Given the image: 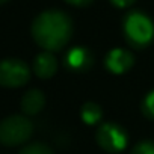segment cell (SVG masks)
<instances>
[{"mask_svg": "<svg viewBox=\"0 0 154 154\" xmlns=\"http://www.w3.org/2000/svg\"><path fill=\"white\" fill-rule=\"evenodd\" d=\"M72 35V21L68 14L59 9L41 12L32 23V36L44 51L63 48Z\"/></svg>", "mask_w": 154, "mask_h": 154, "instance_id": "6da1fadb", "label": "cell"}, {"mask_svg": "<svg viewBox=\"0 0 154 154\" xmlns=\"http://www.w3.org/2000/svg\"><path fill=\"white\" fill-rule=\"evenodd\" d=\"M125 39L134 48H143L154 39V23L142 11H131L122 21Z\"/></svg>", "mask_w": 154, "mask_h": 154, "instance_id": "7a4b0ae2", "label": "cell"}, {"mask_svg": "<svg viewBox=\"0 0 154 154\" xmlns=\"http://www.w3.org/2000/svg\"><path fill=\"white\" fill-rule=\"evenodd\" d=\"M33 124L23 115H11L0 121V143L5 146H17L30 139Z\"/></svg>", "mask_w": 154, "mask_h": 154, "instance_id": "3957f363", "label": "cell"}, {"mask_svg": "<svg viewBox=\"0 0 154 154\" xmlns=\"http://www.w3.org/2000/svg\"><path fill=\"white\" fill-rule=\"evenodd\" d=\"M30 79V69L26 62L17 57H6L0 60V86L21 88Z\"/></svg>", "mask_w": 154, "mask_h": 154, "instance_id": "277c9868", "label": "cell"}, {"mask_svg": "<svg viewBox=\"0 0 154 154\" xmlns=\"http://www.w3.org/2000/svg\"><path fill=\"white\" fill-rule=\"evenodd\" d=\"M95 140L104 151L116 154L127 146L128 136L121 125L113 122H104L98 127L95 133Z\"/></svg>", "mask_w": 154, "mask_h": 154, "instance_id": "5b68a950", "label": "cell"}, {"mask_svg": "<svg viewBox=\"0 0 154 154\" xmlns=\"http://www.w3.org/2000/svg\"><path fill=\"white\" fill-rule=\"evenodd\" d=\"M133 63H134L133 54L124 48L110 50L104 59V65L107 71H110L112 74H124L133 66Z\"/></svg>", "mask_w": 154, "mask_h": 154, "instance_id": "8992f818", "label": "cell"}, {"mask_svg": "<svg viewBox=\"0 0 154 154\" xmlns=\"http://www.w3.org/2000/svg\"><path fill=\"white\" fill-rule=\"evenodd\" d=\"M65 65L69 71H74V72L88 71L92 65V54L85 47H74L66 53Z\"/></svg>", "mask_w": 154, "mask_h": 154, "instance_id": "52a82bcc", "label": "cell"}, {"mask_svg": "<svg viewBox=\"0 0 154 154\" xmlns=\"http://www.w3.org/2000/svg\"><path fill=\"white\" fill-rule=\"evenodd\" d=\"M33 71L39 79H50L57 71V59L51 51H42L33 59Z\"/></svg>", "mask_w": 154, "mask_h": 154, "instance_id": "ba28073f", "label": "cell"}, {"mask_svg": "<svg viewBox=\"0 0 154 154\" xmlns=\"http://www.w3.org/2000/svg\"><path fill=\"white\" fill-rule=\"evenodd\" d=\"M20 106H21V110H23L24 115H29V116L36 115L45 106V95L39 89H29L21 97Z\"/></svg>", "mask_w": 154, "mask_h": 154, "instance_id": "9c48e42d", "label": "cell"}, {"mask_svg": "<svg viewBox=\"0 0 154 154\" xmlns=\"http://www.w3.org/2000/svg\"><path fill=\"white\" fill-rule=\"evenodd\" d=\"M80 116H82L83 122H86L88 125H94V124H97V122L101 119L103 110H101V107H100L98 104L89 101V103H85V104L82 106V109H80Z\"/></svg>", "mask_w": 154, "mask_h": 154, "instance_id": "30bf717a", "label": "cell"}, {"mask_svg": "<svg viewBox=\"0 0 154 154\" xmlns=\"http://www.w3.org/2000/svg\"><path fill=\"white\" fill-rule=\"evenodd\" d=\"M20 154H54V152L45 143L33 142V143H29V145L23 146L21 151H20Z\"/></svg>", "mask_w": 154, "mask_h": 154, "instance_id": "8fae6325", "label": "cell"}, {"mask_svg": "<svg viewBox=\"0 0 154 154\" xmlns=\"http://www.w3.org/2000/svg\"><path fill=\"white\" fill-rule=\"evenodd\" d=\"M142 113L148 119H154V89L148 92L142 100Z\"/></svg>", "mask_w": 154, "mask_h": 154, "instance_id": "7c38bea8", "label": "cell"}, {"mask_svg": "<svg viewBox=\"0 0 154 154\" xmlns=\"http://www.w3.org/2000/svg\"><path fill=\"white\" fill-rule=\"evenodd\" d=\"M130 154H154V142L152 140H140L131 148Z\"/></svg>", "mask_w": 154, "mask_h": 154, "instance_id": "4fadbf2b", "label": "cell"}, {"mask_svg": "<svg viewBox=\"0 0 154 154\" xmlns=\"http://www.w3.org/2000/svg\"><path fill=\"white\" fill-rule=\"evenodd\" d=\"M134 2V0H110V3L116 8H127L130 6L131 3Z\"/></svg>", "mask_w": 154, "mask_h": 154, "instance_id": "5bb4252c", "label": "cell"}, {"mask_svg": "<svg viewBox=\"0 0 154 154\" xmlns=\"http://www.w3.org/2000/svg\"><path fill=\"white\" fill-rule=\"evenodd\" d=\"M65 2L72 5V6H88L94 2V0H65Z\"/></svg>", "mask_w": 154, "mask_h": 154, "instance_id": "9a60e30c", "label": "cell"}, {"mask_svg": "<svg viewBox=\"0 0 154 154\" xmlns=\"http://www.w3.org/2000/svg\"><path fill=\"white\" fill-rule=\"evenodd\" d=\"M8 0H0V5H3V3H6Z\"/></svg>", "mask_w": 154, "mask_h": 154, "instance_id": "2e32d148", "label": "cell"}]
</instances>
